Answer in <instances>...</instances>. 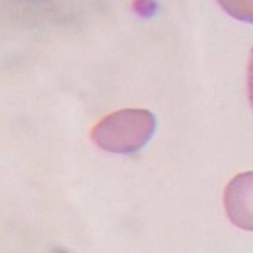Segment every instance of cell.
I'll return each mask as SVG.
<instances>
[{"label": "cell", "mask_w": 253, "mask_h": 253, "mask_svg": "<svg viewBox=\"0 0 253 253\" xmlns=\"http://www.w3.org/2000/svg\"><path fill=\"white\" fill-rule=\"evenodd\" d=\"M157 121L145 108H124L94 124L91 140L110 154H134L152 140Z\"/></svg>", "instance_id": "1"}, {"label": "cell", "mask_w": 253, "mask_h": 253, "mask_svg": "<svg viewBox=\"0 0 253 253\" xmlns=\"http://www.w3.org/2000/svg\"><path fill=\"white\" fill-rule=\"evenodd\" d=\"M223 206L232 225L253 232V171L239 173L227 183Z\"/></svg>", "instance_id": "2"}, {"label": "cell", "mask_w": 253, "mask_h": 253, "mask_svg": "<svg viewBox=\"0 0 253 253\" xmlns=\"http://www.w3.org/2000/svg\"><path fill=\"white\" fill-rule=\"evenodd\" d=\"M218 5L238 21L253 23V0H216Z\"/></svg>", "instance_id": "3"}, {"label": "cell", "mask_w": 253, "mask_h": 253, "mask_svg": "<svg viewBox=\"0 0 253 253\" xmlns=\"http://www.w3.org/2000/svg\"><path fill=\"white\" fill-rule=\"evenodd\" d=\"M248 100L253 110V47L252 52H250V61H248Z\"/></svg>", "instance_id": "4"}]
</instances>
